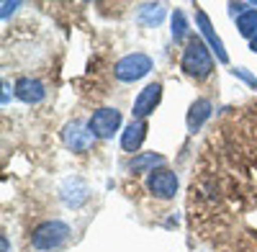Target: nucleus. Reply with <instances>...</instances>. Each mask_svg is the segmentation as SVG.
<instances>
[{"mask_svg": "<svg viewBox=\"0 0 257 252\" xmlns=\"http://www.w3.org/2000/svg\"><path fill=\"white\" fill-rule=\"evenodd\" d=\"M183 70L190 75V77H208L211 70H213V59L208 54V49L203 47L201 39H190L188 47L183 52Z\"/></svg>", "mask_w": 257, "mask_h": 252, "instance_id": "1", "label": "nucleus"}, {"mask_svg": "<svg viewBox=\"0 0 257 252\" xmlns=\"http://www.w3.org/2000/svg\"><path fill=\"white\" fill-rule=\"evenodd\" d=\"M70 234V226L67 224H62V221H47V224H41L34 237H31V244L36 249H57L64 239H67Z\"/></svg>", "mask_w": 257, "mask_h": 252, "instance_id": "2", "label": "nucleus"}, {"mask_svg": "<svg viewBox=\"0 0 257 252\" xmlns=\"http://www.w3.org/2000/svg\"><path fill=\"white\" fill-rule=\"evenodd\" d=\"M149 70H152V59L142 52H134V54H126L123 59H118L116 77L123 80V82H134V80L144 77Z\"/></svg>", "mask_w": 257, "mask_h": 252, "instance_id": "3", "label": "nucleus"}, {"mask_svg": "<svg viewBox=\"0 0 257 252\" xmlns=\"http://www.w3.org/2000/svg\"><path fill=\"white\" fill-rule=\"evenodd\" d=\"M64 142H67V147H72L75 152H88L95 142V134L90 132V123L72 121V123L64 126Z\"/></svg>", "mask_w": 257, "mask_h": 252, "instance_id": "4", "label": "nucleus"}, {"mask_svg": "<svg viewBox=\"0 0 257 252\" xmlns=\"http://www.w3.org/2000/svg\"><path fill=\"white\" fill-rule=\"evenodd\" d=\"M118 126H121V111H116V108H100L90 118V132L100 139L113 137V132Z\"/></svg>", "mask_w": 257, "mask_h": 252, "instance_id": "5", "label": "nucleus"}, {"mask_svg": "<svg viewBox=\"0 0 257 252\" xmlns=\"http://www.w3.org/2000/svg\"><path fill=\"white\" fill-rule=\"evenodd\" d=\"M147 185L157 198H173L175 191H178V175L173 170H155L149 175Z\"/></svg>", "mask_w": 257, "mask_h": 252, "instance_id": "6", "label": "nucleus"}, {"mask_svg": "<svg viewBox=\"0 0 257 252\" xmlns=\"http://www.w3.org/2000/svg\"><path fill=\"white\" fill-rule=\"evenodd\" d=\"M160 98H162V85H160V82H152V85H147V88L139 93L137 103H134V116H137V118L149 116V113L157 108Z\"/></svg>", "mask_w": 257, "mask_h": 252, "instance_id": "7", "label": "nucleus"}, {"mask_svg": "<svg viewBox=\"0 0 257 252\" xmlns=\"http://www.w3.org/2000/svg\"><path fill=\"white\" fill-rule=\"evenodd\" d=\"M16 95L24 100V103H39V100H44L47 90H44V85H41L39 80H34V77H21V80L16 82Z\"/></svg>", "mask_w": 257, "mask_h": 252, "instance_id": "8", "label": "nucleus"}, {"mask_svg": "<svg viewBox=\"0 0 257 252\" xmlns=\"http://www.w3.org/2000/svg\"><path fill=\"white\" fill-rule=\"evenodd\" d=\"M144 137H147V123L144 121H132L126 126L123 137H121V147L126 152H137L139 144L144 142Z\"/></svg>", "mask_w": 257, "mask_h": 252, "instance_id": "9", "label": "nucleus"}, {"mask_svg": "<svg viewBox=\"0 0 257 252\" xmlns=\"http://www.w3.org/2000/svg\"><path fill=\"white\" fill-rule=\"evenodd\" d=\"M196 21H198V26H201V34L208 39V44H211V49L216 52V57H219V62H226L229 57H226V52H224V44H221V39L216 36V31L211 29V21H208V16L203 13V11H198L196 13Z\"/></svg>", "mask_w": 257, "mask_h": 252, "instance_id": "10", "label": "nucleus"}, {"mask_svg": "<svg viewBox=\"0 0 257 252\" xmlns=\"http://www.w3.org/2000/svg\"><path fill=\"white\" fill-rule=\"evenodd\" d=\"M208 116H211V100L198 98V100L190 106V111H188V129L196 134V129H201L203 121H206Z\"/></svg>", "mask_w": 257, "mask_h": 252, "instance_id": "11", "label": "nucleus"}, {"mask_svg": "<svg viewBox=\"0 0 257 252\" xmlns=\"http://www.w3.org/2000/svg\"><path fill=\"white\" fill-rule=\"evenodd\" d=\"M162 162H165V157H162V155L144 152V155H137L128 167H132L134 173H155V165H162Z\"/></svg>", "mask_w": 257, "mask_h": 252, "instance_id": "12", "label": "nucleus"}, {"mask_svg": "<svg viewBox=\"0 0 257 252\" xmlns=\"http://www.w3.org/2000/svg\"><path fill=\"white\" fill-rule=\"evenodd\" d=\"M237 29L242 36H257V11H247L237 18Z\"/></svg>", "mask_w": 257, "mask_h": 252, "instance_id": "13", "label": "nucleus"}, {"mask_svg": "<svg viewBox=\"0 0 257 252\" xmlns=\"http://www.w3.org/2000/svg\"><path fill=\"white\" fill-rule=\"evenodd\" d=\"M185 34H188L185 16H183L180 11H175V16H173V36H175V41H183V39H185Z\"/></svg>", "mask_w": 257, "mask_h": 252, "instance_id": "14", "label": "nucleus"}, {"mask_svg": "<svg viewBox=\"0 0 257 252\" xmlns=\"http://www.w3.org/2000/svg\"><path fill=\"white\" fill-rule=\"evenodd\" d=\"M142 16H147L149 24H160L165 11H162V6H142Z\"/></svg>", "mask_w": 257, "mask_h": 252, "instance_id": "15", "label": "nucleus"}, {"mask_svg": "<svg viewBox=\"0 0 257 252\" xmlns=\"http://www.w3.org/2000/svg\"><path fill=\"white\" fill-rule=\"evenodd\" d=\"M234 72H237V75H239V77H244V80H247V82H249V85H252V88H257V80H254V77H252V75H247V72H244V70H234Z\"/></svg>", "mask_w": 257, "mask_h": 252, "instance_id": "16", "label": "nucleus"}, {"mask_svg": "<svg viewBox=\"0 0 257 252\" xmlns=\"http://www.w3.org/2000/svg\"><path fill=\"white\" fill-rule=\"evenodd\" d=\"M18 8V3H3V18H8V13H13Z\"/></svg>", "mask_w": 257, "mask_h": 252, "instance_id": "17", "label": "nucleus"}, {"mask_svg": "<svg viewBox=\"0 0 257 252\" xmlns=\"http://www.w3.org/2000/svg\"><path fill=\"white\" fill-rule=\"evenodd\" d=\"M249 49H252V52H257V36L252 39V44H249Z\"/></svg>", "mask_w": 257, "mask_h": 252, "instance_id": "18", "label": "nucleus"}]
</instances>
